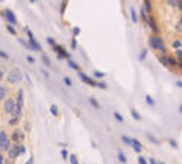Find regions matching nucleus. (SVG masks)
<instances>
[{"label":"nucleus","instance_id":"nucleus-1","mask_svg":"<svg viewBox=\"0 0 182 164\" xmlns=\"http://www.w3.org/2000/svg\"><path fill=\"white\" fill-rule=\"evenodd\" d=\"M7 152H9V157H10V159H15V157H19L20 154H24V152H25V147L19 144V146H15V147H10Z\"/></svg>","mask_w":182,"mask_h":164},{"label":"nucleus","instance_id":"nucleus-2","mask_svg":"<svg viewBox=\"0 0 182 164\" xmlns=\"http://www.w3.org/2000/svg\"><path fill=\"white\" fill-rule=\"evenodd\" d=\"M20 80H22V73H20L19 70H12V71L9 73V76H7V81H9L10 85H15Z\"/></svg>","mask_w":182,"mask_h":164},{"label":"nucleus","instance_id":"nucleus-3","mask_svg":"<svg viewBox=\"0 0 182 164\" xmlns=\"http://www.w3.org/2000/svg\"><path fill=\"white\" fill-rule=\"evenodd\" d=\"M123 142H127L130 146L133 147V151L135 152H142V144L137 141V139H133V137H127V135H123Z\"/></svg>","mask_w":182,"mask_h":164},{"label":"nucleus","instance_id":"nucleus-4","mask_svg":"<svg viewBox=\"0 0 182 164\" xmlns=\"http://www.w3.org/2000/svg\"><path fill=\"white\" fill-rule=\"evenodd\" d=\"M10 149V141H9V135L7 132H0V151H9Z\"/></svg>","mask_w":182,"mask_h":164},{"label":"nucleus","instance_id":"nucleus-5","mask_svg":"<svg viewBox=\"0 0 182 164\" xmlns=\"http://www.w3.org/2000/svg\"><path fill=\"white\" fill-rule=\"evenodd\" d=\"M15 105H17V102H14L12 98H7V100H5V103H3V110H5L7 113H14Z\"/></svg>","mask_w":182,"mask_h":164},{"label":"nucleus","instance_id":"nucleus-6","mask_svg":"<svg viewBox=\"0 0 182 164\" xmlns=\"http://www.w3.org/2000/svg\"><path fill=\"white\" fill-rule=\"evenodd\" d=\"M12 139L17 142V141H20V139H24V132H20V130H15L14 132V135H12Z\"/></svg>","mask_w":182,"mask_h":164},{"label":"nucleus","instance_id":"nucleus-7","mask_svg":"<svg viewBox=\"0 0 182 164\" xmlns=\"http://www.w3.org/2000/svg\"><path fill=\"white\" fill-rule=\"evenodd\" d=\"M5 17L9 19V20H10L12 24H15V22H17V20H15V17H14V14H12L10 10H5Z\"/></svg>","mask_w":182,"mask_h":164},{"label":"nucleus","instance_id":"nucleus-8","mask_svg":"<svg viewBox=\"0 0 182 164\" xmlns=\"http://www.w3.org/2000/svg\"><path fill=\"white\" fill-rule=\"evenodd\" d=\"M118 159H120V163H122V164L127 163V156L123 154V151H118Z\"/></svg>","mask_w":182,"mask_h":164},{"label":"nucleus","instance_id":"nucleus-9","mask_svg":"<svg viewBox=\"0 0 182 164\" xmlns=\"http://www.w3.org/2000/svg\"><path fill=\"white\" fill-rule=\"evenodd\" d=\"M5 96H7V88H5V86H0V102H2Z\"/></svg>","mask_w":182,"mask_h":164},{"label":"nucleus","instance_id":"nucleus-10","mask_svg":"<svg viewBox=\"0 0 182 164\" xmlns=\"http://www.w3.org/2000/svg\"><path fill=\"white\" fill-rule=\"evenodd\" d=\"M17 124H19V117H15V115H14V117L10 118V125H17Z\"/></svg>","mask_w":182,"mask_h":164},{"label":"nucleus","instance_id":"nucleus-11","mask_svg":"<svg viewBox=\"0 0 182 164\" xmlns=\"http://www.w3.org/2000/svg\"><path fill=\"white\" fill-rule=\"evenodd\" d=\"M115 118H116V122H120V124L123 122V117H122L120 113H116V112H115Z\"/></svg>","mask_w":182,"mask_h":164},{"label":"nucleus","instance_id":"nucleus-12","mask_svg":"<svg viewBox=\"0 0 182 164\" xmlns=\"http://www.w3.org/2000/svg\"><path fill=\"white\" fill-rule=\"evenodd\" d=\"M69 161H71V164H78V159H76V156H69Z\"/></svg>","mask_w":182,"mask_h":164},{"label":"nucleus","instance_id":"nucleus-13","mask_svg":"<svg viewBox=\"0 0 182 164\" xmlns=\"http://www.w3.org/2000/svg\"><path fill=\"white\" fill-rule=\"evenodd\" d=\"M138 164H148V163H147V159H143V157L140 156V157H138Z\"/></svg>","mask_w":182,"mask_h":164},{"label":"nucleus","instance_id":"nucleus-14","mask_svg":"<svg viewBox=\"0 0 182 164\" xmlns=\"http://www.w3.org/2000/svg\"><path fill=\"white\" fill-rule=\"evenodd\" d=\"M132 115H133V117H135V118H137V120H140V115H138V113H137V112H135V110H132Z\"/></svg>","mask_w":182,"mask_h":164},{"label":"nucleus","instance_id":"nucleus-15","mask_svg":"<svg viewBox=\"0 0 182 164\" xmlns=\"http://www.w3.org/2000/svg\"><path fill=\"white\" fill-rule=\"evenodd\" d=\"M169 142H170V146H172V147H177V142H175V141H174V139H170V141H169Z\"/></svg>","mask_w":182,"mask_h":164},{"label":"nucleus","instance_id":"nucleus-16","mask_svg":"<svg viewBox=\"0 0 182 164\" xmlns=\"http://www.w3.org/2000/svg\"><path fill=\"white\" fill-rule=\"evenodd\" d=\"M61 156H62V157H64V159H66V157H68V152H66V151H64V149H62V151H61Z\"/></svg>","mask_w":182,"mask_h":164},{"label":"nucleus","instance_id":"nucleus-17","mask_svg":"<svg viewBox=\"0 0 182 164\" xmlns=\"http://www.w3.org/2000/svg\"><path fill=\"white\" fill-rule=\"evenodd\" d=\"M91 103H93V105H94V107H96V108H98V107H100V105H98V102H96V100H93V98H91Z\"/></svg>","mask_w":182,"mask_h":164},{"label":"nucleus","instance_id":"nucleus-18","mask_svg":"<svg viewBox=\"0 0 182 164\" xmlns=\"http://www.w3.org/2000/svg\"><path fill=\"white\" fill-rule=\"evenodd\" d=\"M51 112H52L54 115H57V108H56V107H51Z\"/></svg>","mask_w":182,"mask_h":164},{"label":"nucleus","instance_id":"nucleus-19","mask_svg":"<svg viewBox=\"0 0 182 164\" xmlns=\"http://www.w3.org/2000/svg\"><path fill=\"white\" fill-rule=\"evenodd\" d=\"M0 58H3V59H7V54H5L3 51H0Z\"/></svg>","mask_w":182,"mask_h":164},{"label":"nucleus","instance_id":"nucleus-20","mask_svg":"<svg viewBox=\"0 0 182 164\" xmlns=\"http://www.w3.org/2000/svg\"><path fill=\"white\" fill-rule=\"evenodd\" d=\"M2 80H3V71L0 70V81H2Z\"/></svg>","mask_w":182,"mask_h":164},{"label":"nucleus","instance_id":"nucleus-21","mask_svg":"<svg viewBox=\"0 0 182 164\" xmlns=\"http://www.w3.org/2000/svg\"><path fill=\"white\" fill-rule=\"evenodd\" d=\"M150 164H159V163H157L155 159H150Z\"/></svg>","mask_w":182,"mask_h":164},{"label":"nucleus","instance_id":"nucleus-22","mask_svg":"<svg viewBox=\"0 0 182 164\" xmlns=\"http://www.w3.org/2000/svg\"><path fill=\"white\" fill-rule=\"evenodd\" d=\"M0 164H3V157H2V154H0Z\"/></svg>","mask_w":182,"mask_h":164},{"label":"nucleus","instance_id":"nucleus-23","mask_svg":"<svg viewBox=\"0 0 182 164\" xmlns=\"http://www.w3.org/2000/svg\"><path fill=\"white\" fill-rule=\"evenodd\" d=\"M25 164H32V159H29V161H27Z\"/></svg>","mask_w":182,"mask_h":164},{"label":"nucleus","instance_id":"nucleus-24","mask_svg":"<svg viewBox=\"0 0 182 164\" xmlns=\"http://www.w3.org/2000/svg\"><path fill=\"white\" fill-rule=\"evenodd\" d=\"M181 112H182V105H181Z\"/></svg>","mask_w":182,"mask_h":164}]
</instances>
